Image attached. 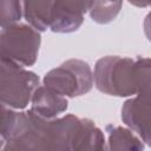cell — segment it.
Here are the masks:
<instances>
[{
    "label": "cell",
    "instance_id": "obj_1",
    "mask_svg": "<svg viewBox=\"0 0 151 151\" xmlns=\"http://www.w3.org/2000/svg\"><path fill=\"white\" fill-rule=\"evenodd\" d=\"M27 111L29 114L27 130L19 138L6 144L2 151L106 150L105 133L90 118L67 113L46 119L31 110Z\"/></svg>",
    "mask_w": 151,
    "mask_h": 151
},
{
    "label": "cell",
    "instance_id": "obj_2",
    "mask_svg": "<svg viewBox=\"0 0 151 151\" xmlns=\"http://www.w3.org/2000/svg\"><path fill=\"white\" fill-rule=\"evenodd\" d=\"M93 79L96 88L107 96L130 98L137 94L134 58L105 55L94 64Z\"/></svg>",
    "mask_w": 151,
    "mask_h": 151
},
{
    "label": "cell",
    "instance_id": "obj_3",
    "mask_svg": "<svg viewBox=\"0 0 151 151\" xmlns=\"http://www.w3.org/2000/svg\"><path fill=\"white\" fill-rule=\"evenodd\" d=\"M40 78L28 67L12 60L0 63V100L1 105L25 110L40 86Z\"/></svg>",
    "mask_w": 151,
    "mask_h": 151
},
{
    "label": "cell",
    "instance_id": "obj_4",
    "mask_svg": "<svg viewBox=\"0 0 151 151\" xmlns=\"http://www.w3.org/2000/svg\"><path fill=\"white\" fill-rule=\"evenodd\" d=\"M42 84L66 98L80 97L94 86L93 70L87 61L72 58L46 72Z\"/></svg>",
    "mask_w": 151,
    "mask_h": 151
},
{
    "label": "cell",
    "instance_id": "obj_5",
    "mask_svg": "<svg viewBox=\"0 0 151 151\" xmlns=\"http://www.w3.org/2000/svg\"><path fill=\"white\" fill-rule=\"evenodd\" d=\"M41 33L27 22H15L0 31L1 59L12 60L22 66H33L38 59Z\"/></svg>",
    "mask_w": 151,
    "mask_h": 151
},
{
    "label": "cell",
    "instance_id": "obj_6",
    "mask_svg": "<svg viewBox=\"0 0 151 151\" xmlns=\"http://www.w3.org/2000/svg\"><path fill=\"white\" fill-rule=\"evenodd\" d=\"M93 0H54L50 31L54 33H73L78 31Z\"/></svg>",
    "mask_w": 151,
    "mask_h": 151
},
{
    "label": "cell",
    "instance_id": "obj_7",
    "mask_svg": "<svg viewBox=\"0 0 151 151\" xmlns=\"http://www.w3.org/2000/svg\"><path fill=\"white\" fill-rule=\"evenodd\" d=\"M122 120L130 127L145 145L151 147V105L130 97L122 106Z\"/></svg>",
    "mask_w": 151,
    "mask_h": 151
},
{
    "label": "cell",
    "instance_id": "obj_8",
    "mask_svg": "<svg viewBox=\"0 0 151 151\" xmlns=\"http://www.w3.org/2000/svg\"><path fill=\"white\" fill-rule=\"evenodd\" d=\"M68 109V98L54 92L44 84H41L34 92L29 110L46 119H53L63 116Z\"/></svg>",
    "mask_w": 151,
    "mask_h": 151
},
{
    "label": "cell",
    "instance_id": "obj_9",
    "mask_svg": "<svg viewBox=\"0 0 151 151\" xmlns=\"http://www.w3.org/2000/svg\"><path fill=\"white\" fill-rule=\"evenodd\" d=\"M29 124L28 111L15 110L1 105V129H0V150L5 145L19 138L27 130Z\"/></svg>",
    "mask_w": 151,
    "mask_h": 151
},
{
    "label": "cell",
    "instance_id": "obj_10",
    "mask_svg": "<svg viewBox=\"0 0 151 151\" xmlns=\"http://www.w3.org/2000/svg\"><path fill=\"white\" fill-rule=\"evenodd\" d=\"M22 19L40 33L51 27L54 0H21Z\"/></svg>",
    "mask_w": 151,
    "mask_h": 151
},
{
    "label": "cell",
    "instance_id": "obj_11",
    "mask_svg": "<svg viewBox=\"0 0 151 151\" xmlns=\"http://www.w3.org/2000/svg\"><path fill=\"white\" fill-rule=\"evenodd\" d=\"M106 132V150H130L140 151L144 150V142L126 125L109 124L105 126Z\"/></svg>",
    "mask_w": 151,
    "mask_h": 151
},
{
    "label": "cell",
    "instance_id": "obj_12",
    "mask_svg": "<svg viewBox=\"0 0 151 151\" xmlns=\"http://www.w3.org/2000/svg\"><path fill=\"white\" fill-rule=\"evenodd\" d=\"M134 73L137 97L139 100L151 105V58H134Z\"/></svg>",
    "mask_w": 151,
    "mask_h": 151
},
{
    "label": "cell",
    "instance_id": "obj_13",
    "mask_svg": "<svg viewBox=\"0 0 151 151\" xmlns=\"http://www.w3.org/2000/svg\"><path fill=\"white\" fill-rule=\"evenodd\" d=\"M122 7L123 0H93L88 15L93 22L107 25L117 19Z\"/></svg>",
    "mask_w": 151,
    "mask_h": 151
},
{
    "label": "cell",
    "instance_id": "obj_14",
    "mask_svg": "<svg viewBox=\"0 0 151 151\" xmlns=\"http://www.w3.org/2000/svg\"><path fill=\"white\" fill-rule=\"evenodd\" d=\"M22 20V4L21 0H0V21L1 27Z\"/></svg>",
    "mask_w": 151,
    "mask_h": 151
},
{
    "label": "cell",
    "instance_id": "obj_15",
    "mask_svg": "<svg viewBox=\"0 0 151 151\" xmlns=\"http://www.w3.org/2000/svg\"><path fill=\"white\" fill-rule=\"evenodd\" d=\"M143 31L145 34V38L147 41L151 42V11L145 15L144 21H143Z\"/></svg>",
    "mask_w": 151,
    "mask_h": 151
},
{
    "label": "cell",
    "instance_id": "obj_16",
    "mask_svg": "<svg viewBox=\"0 0 151 151\" xmlns=\"http://www.w3.org/2000/svg\"><path fill=\"white\" fill-rule=\"evenodd\" d=\"M132 6L139 7V8H151V0H126Z\"/></svg>",
    "mask_w": 151,
    "mask_h": 151
}]
</instances>
